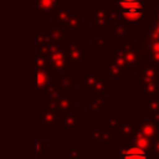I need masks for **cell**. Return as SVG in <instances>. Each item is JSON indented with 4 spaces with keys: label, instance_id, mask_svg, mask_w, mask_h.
<instances>
[{
    "label": "cell",
    "instance_id": "obj_1",
    "mask_svg": "<svg viewBox=\"0 0 159 159\" xmlns=\"http://www.w3.org/2000/svg\"><path fill=\"white\" fill-rule=\"evenodd\" d=\"M122 20L137 22L143 16V0H116Z\"/></svg>",
    "mask_w": 159,
    "mask_h": 159
},
{
    "label": "cell",
    "instance_id": "obj_2",
    "mask_svg": "<svg viewBox=\"0 0 159 159\" xmlns=\"http://www.w3.org/2000/svg\"><path fill=\"white\" fill-rule=\"evenodd\" d=\"M36 120L42 129H60V114L51 111L42 103V111L37 113Z\"/></svg>",
    "mask_w": 159,
    "mask_h": 159
},
{
    "label": "cell",
    "instance_id": "obj_3",
    "mask_svg": "<svg viewBox=\"0 0 159 159\" xmlns=\"http://www.w3.org/2000/svg\"><path fill=\"white\" fill-rule=\"evenodd\" d=\"M86 137L93 147H108L116 139V134L106 129H87Z\"/></svg>",
    "mask_w": 159,
    "mask_h": 159
},
{
    "label": "cell",
    "instance_id": "obj_4",
    "mask_svg": "<svg viewBox=\"0 0 159 159\" xmlns=\"http://www.w3.org/2000/svg\"><path fill=\"white\" fill-rule=\"evenodd\" d=\"M137 129L149 140L155 139L159 137V125L152 120V119H144V118H138L137 119Z\"/></svg>",
    "mask_w": 159,
    "mask_h": 159
},
{
    "label": "cell",
    "instance_id": "obj_5",
    "mask_svg": "<svg viewBox=\"0 0 159 159\" xmlns=\"http://www.w3.org/2000/svg\"><path fill=\"white\" fill-rule=\"evenodd\" d=\"M60 129H81V113L70 112L60 114Z\"/></svg>",
    "mask_w": 159,
    "mask_h": 159
},
{
    "label": "cell",
    "instance_id": "obj_6",
    "mask_svg": "<svg viewBox=\"0 0 159 159\" xmlns=\"http://www.w3.org/2000/svg\"><path fill=\"white\" fill-rule=\"evenodd\" d=\"M119 159H150V155L148 152L132 147V145H125L124 152Z\"/></svg>",
    "mask_w": 159,
    "mask_h": 159
},
{
    "label": "cell",
    "instance_id": "obj_7",
    "mask_svg": "<svg viewBox=\"0 0 159 159\" xmlns=\"http://www.w3.org/2000/svg\"><path fill=\"white\" fill-rule=\"evenodd\" d=\"M135 130H137V124L132 120V118H122V119H119L118 134H120V138L129 137Z\"/></svg>",
    "mask_w": 159,
    "mask_h": 159
},
{
    "label": "cell",
    "instance_id": "obj_8",
    "mask_svg": "<svg viewBox=\"0 0 159 159\" xmlns=\"http://www.w3.org/2000/svg\"><path fill=\"white\" fill-rule=\"evenodd\" d=\"M60 0H37V15L42 12H47L51 14L53 11H56L57 5H58Z\"/></svg>",
    "mask_w": 159,
    "mask_h": 159
},
{
    "label": "cell",
    "instance_id": "obj_9",
    "mask_svg": "<svg viewBox=\"0 0 159 159\" xmlns=\"http://www.w3.org/2000/svg\"><path fill=\"white\" fill-rule=\"evenodd\" d=\"M36 159H45L47 158V153H48V149H47V140L42 139V137L40 134L36 135Z\"/></svg>",
    "mask_w": 159,
    "mask_h": 159
},
{
    "label": "cell",
    "instance_id": "obj_10",
    "mask_svg": "<svg viewBox=\"0 0 159 159\" xmlns=\"http://www.w3.org/2000/svg\"><path fill=\"white\" fill-rule=\"evenodd\" d=\"M109 102L103 101L101 97H94L93 99L87 102V111L88 112H102L104 107H108Z\"/></svg>",
    "mask_w": 159,
    "mask_h": 159
},
{
    "label": "cell",
    "instance_id": "obj_11",
    "mask_svg": "<svg viewBox=\"0 0 159 159\" xmlns=\"http://www.w3.org/2000/svg\"><path fill=\"white\" fill-rule=\"evenodd\" d=\"M143 109H144V112H147V113H149V114L159 113V98L145 96Z\"/></svg>",
    "mask_w": 159,
    "mask_h": 159
},
{
    "label": "cell",
    "instance_id": "obj_12",
    "mask_svg": "<svg viewBox=\"0 0 159 159\" xmlns=\"http://www.w3.org/2000/svg\"><path fill=\"white\" fill-rule=\"evenodd\" d=\"M104 129L113 133V134H118L119 130V119L116 117V114L112 112L109 114L108 118L104 119Z\"/></svg>",
    "mask_w": 159,
    "mask_h": 159
},
{
    "label": "cell",
    "instance_id": "obj_13",
    "mask_svg": "<svg viewBox=\"0 0 159 159\" xmlns=\"http://www.w3.org/2000/svg\"><path fill=\"white\" fill-rule=\"evenodd\" d=\"M50 75L46 72V70H42V68H37V89H42L43 91L48 87L50 84Z\"/></svg>",
    "mask_w": 159,
    "mask_h": 159
},
{
    "label": "cell",
    "instance_id": "obj_14",
    "mask_svg": "<svg viewBox=\"0 0 159 159\" xmlns=\"http://www.w3.org/2000/svg\"><path fill=\"white\" fill-rule=\"evenodd\" d=\"M82 148L81 145H77L75 148H71L70 150L63 153V157L67 159H82Z\"/></svg>",
    "mask_w": 159,
    "mask_h": 159
},
{
    "label": "cell",
    "instance_id": "obj_15",
    "mask_svg": "<svg viewBox=\"0 0 159 159\" xmlns=\"http://www.w3.org/2000/svg\"><path fill=\"white\" fill-rule=\"evenodd\" d=\"M149 155L152 157H159V137L152 140L150 143V149H149Z\"/></svg>",
    "mask_w": 159,
    "mask_h": 159
},
{
    "label": "cell",
    "instance_id": "obj_16",
    "mask_svg": "<svg viewBox=\"0 0 159 159\" xmlns=\"http://www.w3.org/2000/svg\"><path fill=\"white\" fill-rule=\"evenodd\" d=\"M149 119L154 120L157 124H159V113H154V114H149Z\"/></svg>",
    "mask_w": 159,
    "mask_h": 159
},
{
    "label": "cell",
    "instance_id": "obj_17",
    "mask_svg": "<svg viewBox=\"0 0 159 159\" xmlns=\"http://www.w3.org/2000/svg\"><path fill=\"white\" fill-rule=\"evenodd\" d=\"M45 159H58V158L56 157V158H45Z\"/></svg>",
    "mask_w": 159,
    "mask_h": 159
}]
</instances>
